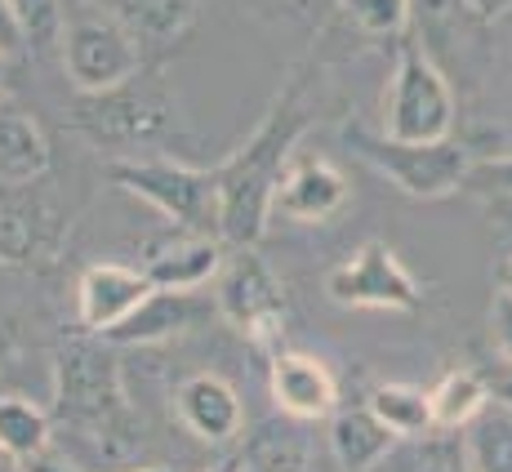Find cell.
<instances>
[{
    "label": "cell",
    "instance_id": "obj_1",
    "mask_svg": "<svg viewBox=\"0 0 512 472\" xmlns=\"http://www.w3.org/2000/svg\"><path fill=\"white\" fill-rule=\"evenodd\" d=\"M299 85L303 76H290V85L272 98L268 116L254 125L250 139L223 165H214V174H219V236L232 250H254L268 232L272 196H277V183L290 156L299 152L303 134Z\"/></svg>",
    "mask_w": 512,
    "mask_h": 472
},
{
    "label": "cell",
    "instance_id": "obj_2",
    "mask_svg": "<svg viewBox=\"0 0 512 472\" xmlns=\"http://www.w3.org/2000/svg\"><path fill=\"white\" fill-rule=\"evenodd\" d=\"M54 415L63 432L72 428L85 446V459L103 464H130L134 450V415L125 401L121 361L112 343L98 334L67 339L54 357Z\"/></svg>",
    "mask_w": 512,
    "mask_h": 472
},
{
    "label": "cell",
    "instance_id": "obj_3",
    "mask_svg": "<svg viewBox=\"0 0 512 472\" xmlns=\"http://www.w3.org/2000/svg\"><path fill=\"white\" fill-rule=\"evenodd\" d=\"M63 72L76 98L121 90L143 72V36L103 0H67L63 18Z\"/></svg>",
    "mask_w": 512,
    "mask_h": 472
},
{
    "label": "cell",
    "instance_id": "obj_4",
    "mask_svg": "<svg viewBox=\"0 0 512 472\" xmlns=\"http://www.w3.org/2000/svg\"><path fill=\"white\" fill-rule=\"evenodd\" d=\"M112 183L152 205L170 228L219 236V174L214 170H196L174 156H134V161L112 165Z\"/></svg>",
    "mask_w": 512,
    "mask_h": 472
},
{
    "label": "cell",
    "instance_id": "obj_5",
    "mask_svg": "<svg viewBox=\"0 0 512 472\" xmlns=\"http://www.w3.org/2000/svg\"><path fill=\"white\" fill-rule=\"evenodd\" d=\"M214 308L263 357L285 352L281 343L285 321H290V299H285L281 277L268 268V259L259 250H228L223 272L214 277Z\"/></svg>",
    "mask_w": 512,
    "mask_h": 472
},
{
    "label": "cell",
    "instance_id": "obj_6",
    "mask_svg": "<svg viewBox=\"0 0 512 472\" xmlns=\"http://www.w3.org/2000/svg\"><path fill=\"white\" fill-rule=\"evenodd\" d=\"M455 130V90L419 41H406L383 94V134L397 143H441Z\"/></svg>",
    "mask_w": 512,
    "mask_h": 472
},
{
    "label": "cell",
    "instance_id": "obj_7",
    "mask_svg": "<svg viewBox=\"0 0 512 472\" xmlns=\"http://www.w3.org/2000/svg\"><path fill=\"white\" fill-rule=\"evenodd\" d=\"M76 125L94 143L143 147V143L170 139L179 130V103H174L170 85L156 72H139L121 90L76 98Z\"/></svg>",
    "mask_w": 512,
    "mask_h": 472
},
{
    "label": "cell",
    "instance_id": "obj_8",
    "mask_svg": "<svg viewBox=\"0 0 512 472\" xmlns=\"http://www.w3.org/2000/svg\"><path fill=\"white\" fill-rule=\"evenodd\" d=\"M348 143L357 147L361 161L374 165L392 188H401L406 196H419V201L450 196L464 188V179H472V156H468V147L455 139L397 143V139H388V134L348 130Z\"/></svg>",
    "mask_w": 512,
    "mask_h": 472
},
{
    "label": "cell",
    "instance_id": "obj_9",
    "mask_svg": "<svg viewBox=\"0 0 512 472\" xmlns=\"http://www.w3.org/2000/svg\"><path fill=\"white\" fill-rule=\"evenodd\" d=\"M326 294L339 308L361 312H415L423 303V285L388 241H366L352 259H343L326 277Z\"/></svg>",
    "mask_w": 512,
    "mask_h": 472
},
{
    "label": "cell",
    "instance_id": "obj_10",
    "mask_svg": "<svg viewBox=\"0 0 512 472\" xmlns=\"http://www.w3.org/2000/svg\"><path fill=\"white\" fill-rule=\"evenodd\" d=\"M352 201V183L330 156L321 152H299L290 156L285 165L281 183H277V196H272V214L290 223H303V228H321V223H334Z\"/></svg>",
    "mask_w": 512,
    "mask_h": 472
},
{
    "label": "cell",
    "instance_id": "obj_11",
    "mask_svg": "<svg viewBox=\"0 0 512 472\" xmlns=\"http://www.w3.org/2000/svg\"><path fill=\"white\" fill-rule=\"evenodd\" d=\"M156 285L147 281V272L139 263H90V268L76 277V321H81L85 334H98L107 339L116 326L134 317L147 299H152Z\"/></svg>",
    "mask_w": 512,
    "mask_h": 472
},
{
    "label": "cell",
    "instance_id": "obj_12",
    "mask_svg": "<svg viewBox=\"0 0 512 472\" xmlns=\"http://www.w3.org/2000/svg\"><path fill=\"white\" fill-rule=\"evenodd\" d=\"M268 392H272L277 415L294 419V424H317V419L339 415V379H334V370L321 357H312V352L285 348L281 357H272Z\"/></svg>",
    "mask_w": 512,
    "mask_h": 472
},
{
    "label": "cell",
    "instance_id": "obj_13",
    "mask_svg": "<svg viewBox=\"0 0 512 472\" xmlns=\"http://www.w3.org/2000/svg\"><path fill=\"white\" fill-rule=\"evenodd\" d=\"M174 419L187 437L205 441V446H228L245 432V406L241 392L232 388L223 375H187L174 388Z\"/></svg>",
    "mask_w": 512,
    "mask_h": 472
},
{
    "label": "cell",
    "instance_id": "obj_14",
    "mask_svg": "<svg viewBox=\"0 0 512 472\" xmlns=\"http://www.w3.org/2000/svg\"><path fill=\"white\" fill-rule=\"evenodd\" d=\"M223 236H210V232H179L174 228L170 236L147 245V259H143V272L156 290H174V294H192L201 290L205 281H214L223 272Z\"/></svg>",
    "mask_w": 512,
    "mask_h": 472
},
{
    "label": "cell",
    "instance_id": "obj_15",
    "mask_svg": "<svg viewBox=\"0 0 512 472\" xmlns=\"http://www.w3.org/2000/svg\"><path fill=\"white\" fill-rule=\"evenodd\" d=\"M326 441H330V459L343 472H370L397 450L401 437L392 428H383L370 406H352V410H339V415L330 419Z\"/></svg>",
    "mask_w": 512,
    "mask_h": 472
},
{
    "label": "cell",
    "instance_id": "obj_16",
    "mask_svg": "<svg viewBox=\"0 0 512 472\" xmlns=\"http://www.w3.org/2000/svg\"><path fill=\"white\" fill-rule=\"evenodd\" d=\"M241 472H317V450H312L308 424L294 419H268L245 437Z\"/></svg>",
    "mask_w": 512,
    "mask_h": 472
},
{
    "label": "cell",
    "instance_id": "obj_17",
    "mask_svg": "<svg viewBox=\"0 0 512 472\" xmlns=\"http://www.w3.org/2000/svg\"><path fill=\"white\" fill-rule=\"evenodd\" d=\"M49 161H54V152H49L41 121L0 103V183L23 188V183L45 179Z\"/></svg>",
    "mask_w": 512,
    "mask_h": 472
},
{
    "label": "cell",
    "instance_id": "obj_18",
    "mask_svg": "<svg viewBox=\"0 0 512 472\" xmlns=\"http://www.w3.org/2000/svg\"><path fill=\"white\" fill-rule=\"evenodd\" d=\"M196 303L192 294H174V290H152V299L143 303L139 312H134L125 326H116L112 334H107V343H125V348H147V343H165L174 339L179 330H187L196 321Z\"/></svg>",
    "mask_w": 512,
    "mask_h": 472
},
{
    "label": "cell",
    "instance_id": "obj_19",
    "mask_svg": "<svg viewBox=\"0 0 512 472\" xmlns=\"http://www.w3.org/2000/svg\"><path fill=\"white\" fill-rule=\"evenodd\" d=\"M366 406L374 410L383 428H392L401 441H423L437 432V419H432V392L419 388V383H379L370 392Z\"/></svg>",
    "mask_w": 512,
    "mask_h": 472
},
{
    "label": "cell",
    "instance_id": "obj_20",
    "mask_svg": "<svg viewBox=\"0 0 512 472\" xmlns=\"http://www.w3.org/2000/svg\"><path fill=\"white\" fill-rule=\"evenodd\" d=\"M54 254V236L41 210L18 201H0V263L5 268H41Z\"/></svg>",
    "mask_w": 512,
    "mask_h": 472
},
{
    "label": "cell",
    "instance_id": "obj_21",
    "mask_svg": "<svg viewBox=\"0 0 512 472\" xmlns=\"http://www.w3.org/2000/svg\"><path fill=\"white\" fill-rule=\"evenodd\" d=\"M428 392H432L437 432H464L472 419H481L490 410L486 375H477V370H446Z\"/></svg>",
    "mask_w": 512,
    "mask_h": 472
},
{
    "label": "cell",
    "instance_id": "obj_22",
    "mask_svg": "<svg viewBox=\"0 0 512 472\" xmlns=\"http://www.w3.org/2000/svg\"><path fill=\"white\" fill-rule=\"evenodd\" d=\"M49 446H54V419L27 397H0V450L27 464Z\"/></svg>",
    "mask_w": 512,
    "mask_h": 472
},
{
    "label": "cell",
    "instance_id": "obj_23",
    "mask_svg": "<svg viewBox=\"0 0 512 472\" xmlns=\"http://www.w3.org/2000/svg\"><path fill=\"white\" fill-rule=\"evenodd\" d=\"M464 450L472 472H512V410L490 406L464 428Z\"/></svg>",
    "mask_w": 512,
    "mask_h": 472
},
{
    "label": "cell",
    "instance_id": "obj_24",
    "mask_svg": "<svg viewBox=\"0 0 512 472\" xmlns=\"http://www.w3.org/2000/svg\"><path fill=\"white\" fill-rule=\"evenodd\" d=\"M112 5L143 41H174L192 27L201 0H112Z\"/></svg>",
    "mask_w": 512,
    "mask_h": 472
},
{
    "label": "cell",
    "instance_id": "obj_25",
    "mask_svg": "<svg viewBox=\"0 0 512 472\" xmlns=\"http://www.w3.org/2000/svg\"><path fill=\"white\" fill-rule=\"evenodd\" d=\"M339 14L361 36H401L410 14H415V5L410 0H339Z\"/></svg>",
    "mask_w": 512,
    "mask_h": 472
},
{
    "label": "cell",
    "instance_id": "obj_26",
    "mask_svg": "<svg viewBox=\"0 0 512 472\" xmlns=\"http://www.w3.org/2000/svg\"><path fill=\"white\" fill-rule=\"evenodd\" d=\"M406 472H472L464 432H432V437L415 441Z\"/></svg>",
    "mask_w": 512,
    "mask_h": 472
},
{
    "label": "cell",
    "instance_id": "obj_27",
    "mask_svg": "<svg viewBox=\"0 0 512 472\" xmlns=\"http://www.w3.org/2000/svg\"><path fill=\"white\" fill-rule=\"evenodd\" d=\"M9 9H14L27 45H54L63 36L67 0H9Z\"/></svg>",
    "mask_w": 512,
    "mask_h": 472
},
{
    "label": "cell",
    "instance_id": "obj_28",
    "mask_svg": "<svg viewBox=\"0 0 512 472\" xmlns=\"http://www.w3.org/2000/svg\"><path fill=\"white\" fill-rule=\"evenodd\" d=\"M486 330H490V348H495V357L512 366V294L495 290V299H490Z\"/></svg>",
    "mask_w": 512,
    "mask_h": 472
},
{
    "label": "cell",
    "instance_id": "obj_29",
    "mask_svg": "<svg viewBox=\"0 0 512 472\" xmlns=\"http://www.w3.org/2000/svg\"><path fill=\"white\" fill-rule=\"evenodd\" d=\"M415 5L419 27H441V23H455L459 14H472L468 0H410Z\"/></svg>",
    "mask_w": 512,
    "mask_h": 472
},
{
    "label": "cell",
    "instance_id": "obj_30",
    "mask_svg": "<svg viewBox=\"0 0 512 472\" xmlns=\"http://www.w3.org/2000/svg\"><path fill=\"white\" fill-rule=\"evenodd\" d=\"M472 179H481L490 192H504V196H512V156H495V161L472 165Z\"/></svg>",
    "mask_w": 512,
    "mask_h": 472
},
{
    "label": "cell",
    "instance_id": "obj_31",
    "mask_svg": "<svg viewBox=\"0 0 512 472\" xmlns=\"http://www.w3.org/2000/svg\"><path fill=\"white\" fill-rule=\"evenodd\" d=\"M23 45H27V36H23V27H18L14 9H9V0H0V54L14 58Z\"/></svg>",
    "mask_w": 512,
    "mask_h": 472
},
{
    "label": "cell",
    "instance_id": "obj_32",
    "mask_svg": "<svg viewBox=\"0 0 512 472\" xmlns=\"http://www.w3.org/2000/svg\"><path fill=\"white\" fill-rule=\"evenodd\" d=\"M27 472H85L76 459H67V455H58L54 446L45 450V455H36V459H27Z\"/></svg>",
    "mask_w": 512,
    "mask_h": 472
},
{
    "label": "cell",
    "instance_id": "obj_33",
    "mask_svg": "<svg viewBox=\"0 0 512 472\" xmlns=\"http://www.w3.org/2000/svg\"><path fill=\"white\" fill-rule=\"evenodd\" d=\"M486 388H490V397H495L499 406L512 410V366H508V361H499V370H490V375H486Z\"/></svg>",
    "mask_w": 512,
    "mask_h": 472
},
{
    "label": "cell",
    "instance_id": "obj_34",
    "mask_svg": "<svg viewBox=\"0 0 512 472\" xmlns=\"http://www.w3.org/2000/svg\"><path fill=\"white\" fill-rule=\"evenodd\" d=\"M468 9H472V18H504L512 14V0H468Z\"/></svg>",
    "mask_w": 512,
    "mask_h": 472
},
{
    "label": "cell",
    "instance_id": "obj_35",
    "mask_svg": "<svg viewBox=\"0 0 512 472\" xmlns=\"http://www.w3.org/2000/svg\"><path fill=\"white\" fill-rule=\"evenodd\" d=\"M499 290L512 294V254H508L504 263H499Z\"/></svg>",
    "mask_w": 512,
    "mask_h": 472
},
{
    "label": "cell",
    "instance_id": "obj_36",
    "mask_svg": "<svg viewBox=\"0 0 512 472\" xmlns=\"http://www.w3.org/2000/svg\"><path fill=\"white\" fill-rule=\"evenodd\" d=\"M0 472H27V464H23V459H14V455H5V450H0Z\"/></svg>",
    "mask_w": 512,
    "mask_h": 472
},
{
    "label": "cell",
    "instance_id": "obj_37",
    "mask_svg": "<svg viewBox=\"0 0 512 472\" xmlns=\"http://www.w3.org/2000/svg\"><path fill=\"white\" fill-rule=\"evenodd\" d=\"M5 81H9V58L0 54V94H5Z\"/></svg>",
    "mask_w": 512,
    "mask_h": 472
},
{
    "label": "cell",
    "instance_id": "obj_38",
    "mask_svg": "<svg viewBox=\"0 0 512 472\" xmlns=\"http://www.w3.org/2000/svg\"><path fill=\"white\" fill-rule=\"evenodd\" d=\"M210 472H241V464H223V468H210Z\"/></svg>",
    "mask_w": 512,
    "mask_h": 472
},
{
    "label": "cell",
    "instance_id": "obj_39",
    "mask_svg": "<svg viewBox=\"0 0 512 472\" xmlns=\"http://www.w3.org/2000/svg\"><path fill=\"white\" fill-rule=\"evenodd\" d=\"M125 472H165V468H125Z\"/></svg>",
    "mask_w": 512,
    "mask_h": 472
}]
</instances>
